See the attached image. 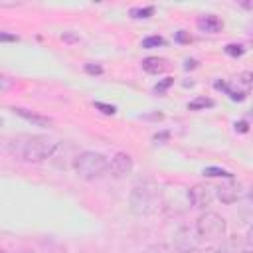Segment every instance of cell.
<instances>
[{
  "instance_id": "13",
  "label": "cell",
  "mask_w": 253,
  "mask_h": 253,
  "mask_svg": "<svg viewBox=\"0 0 253 253\" xmlns=\"http://www.w3.org/2000/svg\"><path fill=\"white\" fill-rule=\"evenodd\" d=\"M154 14V8L152 6H145V8H133L131 10V16L137 18V20H146Z\"/></svg>"
},
{
  "instance_id": "26",
  "label": "cell",
  "mask_w": 253,
  "mask_h": 253,
  "mask_svg": "<svg viewBox=\"0 0 253 253\" xmlns=\"http://www.w3.org/2000/svg\"><path fill=\"white\" fill-rule=\"evenodd\" d=\"M63 40H68V42H75L77 38H75V36H72V34H63Z\"/></svg>"
},
{
  "instance_id": "10",
  "label": "cell",
  "mask_w": 253,
  "mask_h": 253,
  "mask_svg": "<svg viewBox=\"0 0 253 253\" xmlns=\"http://www.w3.org/2000/svg\"><path fill=\"white\" fill-rule=\"evenodd\" d=\"M143 70L150 75H158L166 70V61L161 57H146V59H143Z\"/></svg>"
},
{
  "instance_id": "5",
  "label": "cell",
  "mask_w": 253,
  "mask_h": 253,
  "mask_svg": "<svg viewBox=\"0 0 253 253\" xmlns=\"http://www.w3.org/2000/svg\"><path fill=\"white\" fill-rule=\"evenodd\" d=\"M216 198V188L210 184H196L194 188L188 190V200L194 208H206Z\"/></svg>"
},
{
  "instance_id": "12",
  "label": "cell",
  "mask_w": 253,
  "mask_h": 253,
  "mask_svg": "<svg viewBox=\"0 0 253 253\" xmlns=\"http://www.w3.org/2000/svg\"><path fill=\"white\" fill-rule=\"evenodd\" d=\"M206 107H214V101H212V99H206V97H198L196 101L188 103V109H190V111H200V109H206Z\"/></svg>"
},
{
  "instance_id": "25",
  "label": "cell",
  "mask_w": 253,
  "mask_h": 253,
  "mask_svg": "<svg viewBox=\"0 0 253 253\" xmlns=\"http://www.w3.org/2000/svg\"><path fill=\"white\" fill-rule=\"evenodd\" d=\"M247 241H249L251 245H253V226H251V230L247 232Z\"/></svg>"
},
{
  "instance_id": "27",
  "label": "cell",
  "mask_w": 253,
  "mask_h": 253,
  "mask_svg": "<svg viewBox=\"0 0 253 253\" xmlns=\"http://www.w3.org/2000/svg\"><path fill=\"white\" fill-rule=\"evenodd\" d=\"M241 253H253V251H241Z\"/></svg>"
},
{
  "instance_id": "3",
  "label": "cell",
  "mask_w": 253,
  "mask_h": 253,
  "mask_svg": "<svg viewBox=\"0 0 253 253\" xmlns=\"http://www.w3.org/2000/svg\"><path fill=\"white\" fill-rule=\"evenodd\" d=\"M109 168V161L101 154V152H81L75 158V172L83 178V180H95L103 176V172Z\"/></svg>"
},
{
  "instance_id": "1",
  "label": "cell",
  "mask_w": 253,
  "mask_h": 253,
  "mask_svg": "<svg viewBox=\"0 0 253 253\" xmlns=\"http://www.w3.org/2000/svg\"><path fill=\"white\" fill-rule=\"evenodd\" d=\"M57 148L55 139L44 135H20L8 143V150L26 163H42Z\"/></svg>"
},
{
  "instance_id": "7",
  "label": "cell",
  "mask_w": 253,
  "mask_h": 253,
  "mask_svg": "<svg viewBox=\"0 0 253 253\" xmlns=\"http://www.w3.org/2000/svg\"><path fill=\"white\" fill-rule=\"evenodd\" d=\"M217 192H216V196L224 202V204H234V202H237V198L241 196V188L237 186V184H224V186H219V188H216Z\"/></svg>"
},
{
  "instance_id": "6",
  "label": "cell",
  "mask_w": 253,
  "mask_h": 253,
  "mask_svg": "<svg viewBox=\"0 0 253 253\" xmlns=\"http://www.w3.org/2000/svg\"><path fill=\"white\" fill-rule=\"evenodd\" d=\"M109 168L115 176H126V174H131L133 170V156L131 154H126V152H117L113 158H111V163H109Z\"/></svg>"
},
{
  "instance_id": "22",
  "label": "cell",
  "mask_w": 253,
  "mask_h": 253,
  "mask_svg": "<svg viewBox=\"0 0 253 253\" xmlns=\"http://www.w3.org/2000/svg\"><path fill=\"white\" fill-rule=\"evenodd\" d=\"M194 253H221V251L216 249V247H206V249H196Z\"/></svg>"
},
{
  "instance_id": "2",
  "label": "cell",
  "mask_w": 253,
  "mask_h": 253,
  "mask_svg": "<svg viewBox=\"0 0 253 253\" xmlns=\"http://www.w3.org/2000/svg\"><path fill=\"white\" fill-rule=\"evenodd\" d=\"M129 204L135 216H150L161 206V190L152 180H143L133 186Z\"/></svg>"
},
{
  "instance_id": "8",
  "label": "cell",
  "mask_w": 253,
  "mask_h": 253,
  "mask_svg": "<svg viewBox=\"0 0 253 253\" xmlns=\"http://www.w3.org/2000/svg\"><path fill=\"white\" fill-rule=\"evenodd\" d=\"M12 111H14L18 117H22L24 121L36 125V126H50V125H52V119H48V117H44V115H38V113H32V111H28V109L16 107V109H12Z\"/></svg>"
},
{
  "instance_id": "21",
  "label": "cell",
  "mask_w": 253,
  "mask_h": 253,
  "mask_svg": "<svg viewBox=\"0 0 253 253\" xmlns=\"http://www.w3.org/2000/svg\"><path fill=\"white\" fill-rule=\"evenodd\" d=\"M176 40L182 42V44H188V42H190V36L186 34V32H178V34H176Z\"/></svg>"
},
{
  "instance_id": "17",
  "label": "cell",
  "mask_w": 253,
  "mask_h": 253,
  "mask_svg": "<svg viewBox=\"0 0 253 253\" xmlns=\"http://www.w3.org/2000/svg\"><path fill=\"white\" fill-rule=\"evenodd\" d=\"M95 107H97L101 113H105V115H115V111H117L113 105H107V103H101V101L95 103Z\"/></svg>"
},
{
  "instance_id": "14",
  "label": "cell",
  "mask_w": 253,
  "mask_h": 253,
  "mask_svg": "<svg viewBox=\"0 0 253 253\" xmlns=\"http://www.w3.org/2000/svg\"><path fill=\"white\" fill-rule=\"evenodd\" d=\"M158 46H164V38L161 36H148L143 40V48L145 50H152V48H158Z\"/></svg>"
},
{
  "instance_id": "20",
  "label": "cell",
  "mask_w": 253,
  "mask_h": 253,
  "mask_svg": "<svg viewBox=\"0 0 253 253\" xmlns=\"http://www.w3.org/2000/svg\"><path fill=\"white\" fill-rule=\"evenodd\" d=\"M0 40H2V42H18V36H12V34L2 32V34H0Z\"/></svg>"
},
{
  "instance_id": "30",
  "label": "cell",
  "mask_w": 253,
  "mask_h": 253,
  "mask_svg": "<svg viewBox=\"0 0 253 253\" xmlns=\"http://www.w3.org/2000/svg\"><path fill=\"white\" fill-rule=\"evenodd\" d=\"M2 253H6V251H2Z\"/></svg>"
},
{
  "instance_id": "24",
  "label": "cell",
  "mask_w": 253,
  "mask_h": 253,
  "mask_svg": "<svg viewBox=\"0 0 253 253\" xmlns=\"http://www.w3.org/2000/svg\"><path fill=\"white\" fill-rule=\"evenodd\" d=\"M186 70H194L196 68V61L194 59H186V66H184Z\"/></svg>"
},
{
  "instance_id": "28",
  "label": "cell",
  "mask_w": 253,
  "mask_h": 253,
  "mask_svg": "<svg viewBox=\"0 0 253 253\" xmlns=\"http://www.w3.org/2000/svg\"><path fill=\"white\" fill-rule=\"evenodd\" d=\"M251 81H253V73H251Z\"/></svg>"
},
{
  "instance_id": "15",
  "label": "cell",
  "mask_w": 253,
  "mask_h": 253,
  "mask_svg": "<svg viewBox=\"0 0 253 253\" xmlns=\"http://www.w3.org/2000/svg\"><path fill=\"white\" fill-rule=\"evenodd\" d=\"M243 46H239V44H228L226 46V54L228 55H232V57H239V55H243Z\"/></svg>"
},
{
  "instance_id": "19",
  "label": "cell",
  "mask_w": 253,
  "mask_h": 253,
  "mask_svg": "<svg viewBox=\"0 0 253 253\" xmlns=\"http://www.w3.org/2000/svg\"><path fill=\"white\" fill-rule=\"evenodd\" d=\"M10 85H12V81H10L8 75H2V77H0V87H2V91H8Z\"/></svg>"
},
{
  "instance_id": "11",
  "label": "cell",
  "mask_w": 253,
  "mask_h": 253,
  "mask_svg": "<svg viewBox=\"0 0 253 253\" xmlns=\"http://www.w3.org/2000/svg\"><path fill=\"white\" fill-rule=\"evenodd\" d=\"M204 176H208V178H232V172H228L224 168H217V166H208V168H204Z\"/></svg>"
},
{
  "instance_id": "9",
  "label": "cell",
  "mask_w": 253,
  "mask_h": 253,
  "mask_svg": "<svg viewBox=\"0 0 253 253\" xmlns=\"http://www.w3.org/2000/svg\"><path fill=\"white\" fill-rule=\"evenodd\" d=\"M198 28L202 32H208V34H217V32L224 28V24H221V20L214 14H208V16H202L198 20Z\"/></svg>"
},
{
  "instance_id": "16",
  "label": "cell",
  "mask_w": 253,
  "mask_h": 253,
  "mask_svg": "<svg viewBox=\"0 0 253 253\" xmlns=\"http://www.w3.org/2000/svg\"><path fill=\"white\" fill-rule=\"evenodd\" d=\"M172 83H174V79H172V77H166V79H163L161 83H156V85H154V93L163 95V93H164V91H166V89H168Z\"/></svg>"
},
{
  "instance_id": "29",
  "label": "cell",
  "mask_w": 253,
  "mask_h": 253,
  "mask_svg": "<svg viewBox=\"0 0 253 253\" xmlns=\"http://www.w3.org/2000/svg\"><path fill=\"white\" fill-rule=\"evenodd\" d=\"M22 253H28V251H22Z\"/></svg>"
},
{
  "instance_id": "4",
  "label": "cell",
  "mask_w": 253,
  "mask_h": 253,
  "mask_svg": "<svg viewBox=\"0 0 253 253\" xmlns=\"http://www.w3.org/2000/svg\"><path fill=\"white\" fill-rule=\"evenodd\" d=\"M196 234L200 239L204 241H212V239H219L226 234V219L216 212H204L198 219H196Z\"/></svg>"
},
{
  "instance_id": "18",
  "label": "cell",
  "mask_w": 253,
  "mask_h": 253,
  "mask_svg": "<svg viewBox=\"0 0 253 253\" xmlns=\"http://www.w3.org/2000/svg\"><path fill=\"white\" fill-rule=\"evenodd\" d=\"M85 72L91 73V75H101V73H103V68H101V66H93V63H85Z\"/></svg>"
},
{
  "instance_id": "23",
  "label": "cell",
  "mask_w": 253,
  "mask_h": 253,
  "mask_svg": "<svg viewBox=\"0 0 253 253\" xmlns=\"http://www.w3.org/2000/svg\"><path fill=\"white\" fill-rule=\"evenodd\" d=\"M235 131H239V133H247V123H235Z\"/></svg>"
}]
</instances>
